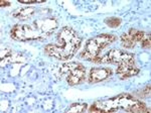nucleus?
<instances>
[{
	"label": "nucleus",
	"instance_id": "nucleus-1",
	"mask_svg": "<svg viewBox=\"0 0 151 113\" xmlns=\"http://www.w3.org/2000/svg\"><path fill=\"white\" fill-rule=\"evenodd\" d=\"M82 43L81 36L75 29L63 28L58 33L57 43L47 45L45 48V53L48 56L60 61H69L74 58L76 53Z\"/></svg>",
	"mask_w": 151,
	"mask_h": 113
},
{
	"label": "nucleus",
	"instance_id": "nucleus-2",
	"mask_svg": "<svg viewBox=\"0 0 151 113\" xmlns=\"http://www.w3.org/2000/svg\"><path fill=\"white\" fill-rule=\"evenodd\" d=\"M138 101L135 97L130 94H121L116 97L107 100L95 102L91 107V112H116L118 110L131 112V108Z\"/></svg>",
	"mask_w": 151,
	"mask_h": 113
},
{
	"label": "nucleus",
	"instance_id": "nucleus-3",
	"mask_svg": "<svg viewBox=\"0 0 151 113\" xmlns=\"http://www.w3.org/2000/svg\"><path fill=\"white\" fill-rule=\"evenodd\" d=\"M116 40L117 38L115 35L108 34V33H103V34H100V35L95 36V38H91V40L87 41L84 51L80 54V58L87 61L94 62L95 59L99 56L100 53L106 46H108L112 43H114Z\"/></svg>",
	"mask_w": 151,
	"mask_h": 113
},
{
	"label": "nucleus",
	"instance_id": "nucleus-4",
	"mask_svg": "<svg viewBox=\"0 0 151 113\" xmlns=\"http://www.w3.org/2000/svg\"><path fill=\"white\" fill-rule=\"evenodd\" d=\"M60 75H65L67 83L70 86L79 85L85 81L86 69L80 63H70L64 65L60 70Z\"/></svg>",
	"mask_w": 151,
	"mask_h": 113
},
{
	"label": "nucleus",
	"instance_id": "nucleus-5",
	"mask_svg": "<svg viewBox=\"0 0 151 113\" xmlns=\"http://www.w3.org/2000/svg\"><path fill=\"white\" fill-rule=\"evenodd\" d=\"M10 36L11 38L18 41H43L45 38L35 28H32L28 24H16V25H14L10 30Z\"/></svg>",
	"mask_w": 151,
	"mask_h": 113
},
{
	"label": "nucleus",
	"instance_id": "nucleus-6",
	"mask_svg": "<svg viewBox=\"0 0 151 113\" xmlns=\"http://www.w3.org/2000/svg\"><path fill=\"white\" fill-rule=\"evenodd\" d=\"M134 59L133 54L127 53L122 50H117L113 49L110 50L108 53L103 56H98L94 60V63H100V64H120L124 61Z\"/></svg>",
	"mask_w": 151,
	"mask_h": 113
},
{
	"label": "nucleus",
	"instance_id": "nucleus-7",
	"mask_svg": "<svg viewBox=\"0 0 151 113\" xmlns=\"http://www.w3.org/2000/svg\"><path fill=\"white\" fill-rule=\"evenodd\" d=\"M33 26L43 38H47L58 28V20L53 16L40 17L33 21Z\"/></svg>",
	"mask_w": 151,
	"mask_h": 113
},
{
	"label": "nucleus",
	"instance_id": "nucleus-8",
	"mask_svg": "<svg viewBox=\"0 0 151 113\" xmlns=\"http://www.w3.org/2000/svg\"><path fill=\"white\" fill-rule=\"evenodd\" d=\"M144 35H145L144 31L137 30L135 28H131L129 29L127 33L121 34L120 36L121 45L126 49H132L133 46H135V45L138 41H142Z\"/></svg>",
	"mask_w": 151,
	"mask_h": 113
},
{
	"label": "nucleus",
	"instance_id": "nucleus-9",
	"mask_svg": "<svg viewBox=\"0 0 151 113\" xmlns=\"http://www.w3.org/2000/svg\"><path fill=\"white\" fill-rule=\"evenodd\" d=\"M140 72V70L135 66V59L124 61L118 64L116 74L120 77V79H126L131 76H135Z\"/></svg>",
	"mask_w": 151,
	"mask_h": 113
},
{
	"label": "nucleus",
	"instance_id": "nucleus-10",
	"mask_svg": "<svg viewBox=\"0 0 151 113\" xmlns=\"http://www.w3.org/2000/svg\"><path fill=\"white\" fill-rule=\"evenodd\" d=\"M113 74V71L109 68H93L89 74V83H98L107 80Z\"/></svg>",
	"mask_w": 151,
	"mask_h": 113
},
{
	"label": "nucleus",
	"instance_id": "nucleus-11",
	"mask_svg": "<svg viewBox=\"0 0 151 113\" xmlns=\"http://www.w3.org/2000/svg\"><path fill=\"white\" fill-rule=\"evenodd\" d=\"M35 9L31 6H27V7H24V8H20L17 9L12 13V15L14 17H16L17 19H20V20H25V19L30 18L31 16L35 14Z\"/></svg>",
	"mask_w": 151,
	"mask_h": 113
},
{
	"label": "nucleus",
	"instance_id": "nucleus-12",
	"mask_svg": "<svg viewBox=\"0 0 151 113\" xmlns=\"http://www.w3.org/2000/svg\"><path fill=\"white\" fill-rule=\"evenodd\" d=\"M88 109V104L83 103V104H79V103H74L65 110V112H85Z\"/></svg>",
	"mask_w": 151,
	"mask_h": 113
},
{
	"label": "nucleus",
	"instance_id": "nucleus-13",
	"mask_svg": "<svg viewBox=\"0 0 151 113\" xmlns=\"http://www.w3.org/2000/svg\"><path fill=\"white\" fill-rule=\"evenodd\" d=\"M149 108L146 107V105L143 102H140L138 100L135 104L133 105V107L131 108V112H135V113H142V112H149Z\"/></svg>",
	"mask_w": 151,
	"mask_h": 113
},
{
	"label": "nucleus",
	"instance_id": "nucleus-14",
	"mask_svg": "<svg viewBox=\"0 0 151 113\" xmlns=\"http://www.w3.org/2000/svg\"><path fill=\"white\" fill-rule=\"evenodd\" d=\"M121 22H122L121 18H119V17H116V16L109 17V18L105 19V23H106L107 25L109 26V28H118V26L121 24Z\"/></svg>",
	"mask_w": 151,
	"mask_h": 113
},
{
	"label": "nucleus",
	"instance_id": "nucleus-15",
	"mask_svg": "<svg viewBox=\"0 0 151 113\" xmlns=\"http://www.w3.org/2000/svg\"><path fill=\"white\" fill-rule=\"evenodd\" d=\"M141 46L143 49H150V34H145L141 41Z\"/></svg>",
	"mask_w": 151,
	"mask_h": 113
},
{
	"label": "nucleus",
	"instance_id": "nucleus-16",
	"mask_svg": "<svg viewBox=\"0 0 151 113\" xmlns=\"http://www.w3.org/2000/svg\"><path fill=\"white\" fill-rule=\"evenodd\" d=\"M150 95V85L148 84V86H146V87L143 89V95H142V98H146L148 97Z\"/></svg>",
	"mask_w": 151,
	"mask_h": 113
},
{
	"label": "nucleus",
	"instance_id": "nucleus-17",
	"mask_svg": "<svg viewBox=\"0 0 151 113\" xmlns=\"http://www.w3.org/2000/svg\"><path fill=\"white\" fill-rule=\"evenodd\" d=\"M9 5H10V3L7 2V1H4V0H2V1L0 2V6L1 7H6V6H9Z\"/></svg>",
	"mask_w": 151,
	"mask_h": 113
}]
</instances>
